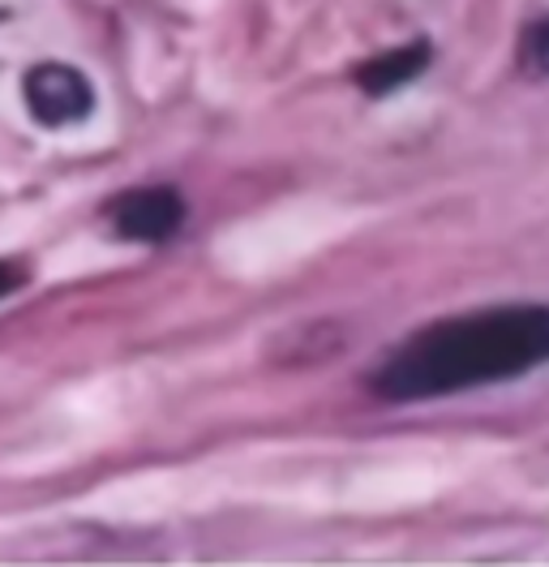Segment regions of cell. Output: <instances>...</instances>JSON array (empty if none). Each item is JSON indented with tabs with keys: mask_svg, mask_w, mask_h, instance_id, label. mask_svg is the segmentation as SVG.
Returning a JSON list of instances; mask_svg holds the SVG:
<instances>
[{
	"mask_svg": "<svg viewBox=\"0 0 549 567\" xmlns=\"http://www.w3.org/2000/svg\"><path fill=\"white\" fill-rule=\"evenodd\" d=\"M519 70L532 73V78H549V13L532 18L524 31H519Z\"/></svg>",
	"mask_w": 549,
	"mask_h": 567,
	"instance_id": "5b68a950",
	"label": "cell"
},
{
	"mask_svg": "<svg viewBox=\"0 0 549 567\" xmlns=\"http://www.w3.org/2000/svg\"><path fill=\"white\" fill-rule=\"evenodd\" d=\"M103 219L116 237L125 241H137V246H164L172 241L185 219H189V207L180 198L176 185H134L116 198H107L103 207Z\"/></svg>",
	"mask_w": 549,
	"mask_h": 567,
	"instance_id": "3957f363",
	"label": "cell"
},
{
	"mask_svg": "<svg viewBox=\"0 0 549 567\" xmlns=\"http://www.w3.org/2000/svg\"><path fill=\"white\" fill-rule=\"evenodd\" d=\"M549 365V306H494L416 327L370 374L391 404L511 383Z\"/></svg>",
	"mask_w": 549,
	"mask_h": 567,
	"instance_id": "6da1fadb",
	"label": "cell"
},
{
	"mask_svg": "<svg viewBox=\"0 0 549 567\" xmlns=\"http://www.w3.org/2000/svg\"><path fill=\"white\" fill-rule=\"evenodd\" d=\"M27 284V262H0V297L18 292Z\"/></svg>",
	"mask_w": 549,
	"mask_h": 567,
	"instance_id": "8992f818",
	"label": "cell"
},
{
	"mask_svg": "<svg viewBox=\"0 0 549 567\" xmlns=\"http://www.w3.org/2000/svg\"><path fill=\"white\" fill-rule=\"evenodd\" d=\"M429 65H434V43H429V39H408V43H400V48H386V52L370 56L365 65H356V70H352V82H356L365 95L382 100V95L404 91V86L416 82Z\"/></svg>",
	"mask_w": 549,
	"mask_h": 567,
	"instance_id": "277c9868",
	"label": "cell"
},
{
	"mask_svg": "<svg viewBox=\"0 0 549 567\" xmlns=\"http://www.w3.org/2000/svg\"><path fill=\"white\" fill-rule=\"evenodd\" d=\"M22 104L31 112L34 125L43 130H69V125H82L95 116V82L77 65L65 61H39L22 78Z\"/></svg>",
	"mask_w": 549,
	"mask_h": 567,
	"instance_id": "7a4b0ae2",
	"label": "cell"
}]
</instances>
